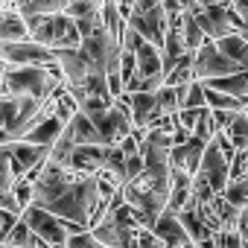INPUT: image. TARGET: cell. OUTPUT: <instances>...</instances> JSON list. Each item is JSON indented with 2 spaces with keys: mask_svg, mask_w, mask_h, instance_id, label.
I'll list each match as a JSON object with an SVG mask.
<instances>
[{
  "mask_svg": "<svg viewBox=\"0 0 248 248\" xmlns=\"http://www.w3.org/2000/svg\"><path fill=\"white\" fill-rule=\"evenodd\" d=\"M225 138L233 143L236 152H239V149H248V117H245L242 111H236V114L231 117V123L225 126Z\"/></svg>",
  "mask_w": 248,
  "mask_h": 248,
  "instance_id": "20",
  "label": "cell"
},
{
  "mask_svg": "<svg viewBox=\"0 0 248 248\" xmlns=\"http://www.w3.org/2000/svg\"><path fill=\"white\" fill-rule=\"evenodd\" d=\"M135 239H138V248H164V242L149 228H138L135 231Z\"/></svg>",
  "mask_w": 248,
  "mask_h": 248,
  "instance_id": "36",
  "label": "cell"
},
{
  "mask_svg": "<svg viewBox=\"0 0 248 248\" xmlns=\"http://www.w3.org/2000/svg\"><path fill=\"white\" fill-rule=\"evenodd\" d=\"M193 138H199L202 143H210L216 138V123H213V111L210 108H202L199 123H196V129H193Z\"/></svg>",
  "mask_w": 248,
  "mask_h": 248,
  "instance_id": "26",
  "label": "cell"
},
{
  "mask_svg": "<svg viewBox=\"0 0 248 248\" xmlns=\"http://www.w3.org/2000/svg\"><path fill=\"white\" fill-rule=\"evenodd\" d=\"M216 47H219V53H222L225 59H231L239 70H248V38H245V35H239V32L225 35L222 41H216Z\"/></svg>",
  "mask_w": 248,
  "mask_h": 248,
  "instance_id": "15",
  "label": "cell"
},
{
  "mask_svg": "<svg viewBox=\"0 0 248 248\" xmlns=\"http://www.w3.org/2000/svg\"><path fill=\"white\" fill-rule=\"evenodd\" d=\"M96 202H99V190H96V175H88V178H82L79 184H73L62 199H56L50 207H44V210H50L53 216H59V219H64V222H73V225H79V228H91V216H93V210H96Z\"/></svg>",
  "mask_w": 248,
  "mask_h": 248,
  "instance_id": "1",
  "label": "cell"
},
{
  "mask_svg": "<svg viewBox=\"0 0 248 248\" xmlns=\"http://www.w3.org/2000/svg\"><path fill=\"white\" fill-rule=\"evenodd\" d=\"M135 62H138V73H140L143 79L164 76V62H161V50H158V47L143 44V47L135 53Z\"/></svg>",
  "mask_w": 248,
  "mask_h": 248,
  "instance_id": "17",
  "label": "cell"
},
{
  "mask_svg": "<svg viewBox=\"0 0 248 248\" xmlns=\"http://www.w3.org/2000/svg\"><path fill=\"white\" fill-rule=\"evenodd\" d=\"M21 219L30 225V231H32L44 245H50V248H67V239H70V236L64 233L62 219L53 216L50 210H44V207H38V204H30Z\"/></svg>",
  "mask_w": 248,
  "mask_h": 248,
  "instance_id": "6",
  "label": "cell"
},
{
  "mask_svg": "<svg viewBox=\"0 0 248 248\" xmlns=\"http://www.w3.org/2000/svg\"><path fill=\"white\" fill-rule=\"evenodd\" d=\"M3 85L9 96H32V99H50L64 82L56 79L47 67H6Z\"/></svg>",
  "mask_w": 248,
  "mask_h": 248,
  "instance_id": "2",
  "label": "cell"
},
{
  "mask_svg": "<svg viewBox=\"0 0 248 248\" xmlns=\"http://www.w3.org/2000/svg\"><path fill=\"white\" fill-rule=\"evenodd\" d=\"M181 38H184V47H187V53H196L204 41H207V35L202 32V27H199V21L193 18V15H187L184 12V30H181Z\"/></svg>",
  "mask_w": 248,
  "mask_h": 248,
  "instance_id": "23",
  "label": "cell"
},
{
  "mask_svg": "<svg viewBox=\"0 0 248 248\" xmlns=\"http://www.w3.org/2000/svg\"><path fill=\"white\" fill-rule=\"evenodd\" d=\"M6 96V85H3V76H0V99Z\"/></svg>",
  "mask_w": 248,
  "mask_h": 248,
  "instance_id": "43",
  "label": "cell"
},
{
  "mask_svg": "<svg viewBox=\"0 0 248 248\" xmlns=\"http://www.w3.org/2000/svg\"><path fill=\"white\" fill-rule=\"evenodd\" d=\"M202 3V9H207V6H231L233 0H199Z\"/></svg>",
  "mask_w": 248,
  "mask_h": 248,
  "instance_id": "41",
  "label": "cell"
},
{
  "mask_svg": "<svg viewBox=\"0 0 248 248\" xmlns=\"http://www.w3.org/2000/svg\"><path fill=\"white\" fill-rule=\"evenodd\" d=\"M3 73H6V64H3V62H0V76H3Z\"/></svg>",
  "mask_w": 248,
  "mask_h": 248,
  "instance_id": "44",
  "label": "cell"
},
{
  "mask_svg": "<svg viewBox=\"0 0 248 248\" xmlns=\"http://www.w3.org/2000/svg\"><path fill=\"white\" fill-rule=\"evenodd\" d=\"M15 184V172H12V161L6 146H0V193H9Z\"/></svg>",
  "mask_w": 248,
  "mask_h": 248,
  "instance_id": "29",
  "label": "cell"
},
{
  "mask_svg": "<svg viewBox=\"0 0 248 248\" xmlns=\"http://www.w3.org/2000/svg\"><path fill=\"white\" fill-rule=\"evenodd\" d=\"M73 24H76V30H79L82 38H88V35L105 30V27H102V12H91V15H85V18H79V21H73Z\"/></svg>",
  "mask_w": 248,
  "mask_h": 248,
  "instance_id": "30",
  "label": "cell"
},
{
  "mask_svg": "<svg viewBox=\"0 0 248 248\" xmlns=\"http://www.w3.org/2000/svg\"><path fill=\"white\" fill-rule=\"evenodd\" d=\"M70 132H73V140H76V146H105V140H102V135L96 132V126L85 117V114H76L70 123Z\"/></svg>",
  "mask_w": 248,
  "mask_h": 248,
  "instance_id": "16",
  "label": "cell"
},
{
  "mask_svg": "<svg viewBox=\"0 0 248 248\" xmlns=\"http://www.w3.org/2000/svg\"><path fill=\"white\" fill-rule=\"evenodd\" d=\"M62 132H64V123L59 120V117H47V120H41L38 126L24 138V143H32V146H44V149H53L56 146V140L62 138Z\"/></svg>",
  "mask_w": 248,
  "mask_h": 248,
  "instance_id": "13",
  "label": "cell"
},
{
  "mask_svg": "<svg viewBox=\"0 0 248 248\" xmlns=\"http://www.w3.org/2000/svg\"><path fill=\"white\" fill-rule=\"evenodd\" d=\"M196 248H216V236H207V239L196 242Z\"/></svg>",
  "mask_w": 248,
  "mask_h": 248,
  "instance_id": "42",
  "label": "cell"
},
{
  "mask_svg": "<svg viewBox=\"0 0 248 248\" xmlns=\"http://www.w3.org/2000/svg\"><path fill=\"white\" fill-rule=\"evenodd\" d=\"M30 41L24 18L15 9H0V44H21Z\"/></svg>",
  "mask_w": 248,
  "mask_h": 248,
  "instance_id": "14",
  "label": "cell"
},
{
  "mask_svg": "<svg viewBox=\"0 0 248 248\" xmlns=\"http://www.w3.org/2000/svg\"><path fill=\"white\" fill-rule=\"evenodd\" d=\"M175 91H178V108H190V111H202V108H207V105H204V82L193 79L190 85L175 88Z\"/></svg>",
  "mask_w": 248,
  "mask_h": 248,
  "instance_id": "19",
  "label": "cell"
},
{
  "mask_svg": "<svg viewBox=\"0 0 248 248\" xmlns=\"http://www.w3.org/2000/svg\"><path fill=\"white\" fill-rule=\"evenodd\" d=\"M82 178H88V175H79V172H73L70 167L53 164V161L47 158L41 175H38L35 184H32V204H38V207H50L56 199H62V196H64L73 184H79Z\"/></svg>",
  "mask_w": 248,
  "mask_h": 248,
  "instance_id": "3",
  "label": "cell"
},
{
  "mask_svg": "<svg viewBox=\"0 0 248 248\" xmlns=\"http://www.w3.org/2000/svg\"><path fill=\"white\" fill-rule=\"evenodd\" d=\"M138 73V62H135V53H123L120 56V79L126 85V79H132Z\"/></svg>",
  "mask_w": 248,
  "mask_h": 248,
  "instance_id": "37",
  "label": "cell"
},
{
  "mask_svg": "<svg viewBox=\"0 0 248 248\" xmlns=\"http://www.w3.org/2000/svg\"><path fill=\"white\" fill-rule=\"evenodd\" d=\"M102 3H105V0H70L67 9H64V15H67V18H73V21H79V18L91 15V12H99V9H102Z\"/></svg>",
  "mask_w": 248,
  "mask_h": 248,
  "instance_id": "27",
  "label": "cell"
},
{
  "mask_svg": "<svg viewBox=\"0 0 248 248\" xmlns=\"http://www.w3.org/2000/svg\"><path fill=\"white\" fill-rule=\"evenodd\" d=\"M3 146H6V152H9L15 181L24 178L27 172H32L35 167H41V164L50 158V149H44V146H32V143H24V140H18V143H3Z\"/></svg>",
  "mask_w": 248,
  "mask_h": 248,
  "instance_id": "8",
  "label": "cell"
},
{
  "mask_svg": "<svg viewBox=\"0 0 248 248\" xmlns=\"http://www.w3.org/2000/svg\"><path fill=\"white\" fill-rule=\"evenodd\" d=\"M193 181L210 187L216 196L225 193V187H228V181H231V161L219 152V146H216L213 140L207 143L204 158H202V167H199V172L193 175Z\"/></svg>",
  "mask_w": 248,
  "mask_h": 248,
  "instance_id": "5",
  "label": "cell"
},
{
  "mask_svg": "<svg viewBox=\"0 0 248 248\" xmlns=\"http://www.w3.org/2000/svg\"><path fill=\"white\" fill-rule=\"evenodd\" d=\"M164 0H135V12H140V15H146L149 9H155V6H161Z\"/></svg>",
  "mask_w": 248,
  "mask_h": 248,
  "instance_id": "40",
  "label": "cell"
},
{
  "mask_svg": "<svg viewBox=\"0 0 248 248\" xmlns=\"http://www.w3.org/2000/svg\"><path fill=\"white\" fill-rule=\"evenodd\" d=\"M216 248H242L239 231H219L216 233Z\"/></svg>",
  "mask_w": 248,
  "mask_h": 248,
  "instance_id": "35",
  "label": "cell"
},
{
  "mask_svg": "<svg viewBox=\"0 0 248 248\" xmlns=\"http://www.w3.org/2000/svg\"><path fill=\"white\" fill-rule=\"evenodd\" d=\"M155 99H158V117H175L181 108H178V91L175 88H161L158 93H155Z\"/></svg>",
  "mask_w": 248,
  "mask_h": 248,
  "instance_id": "25",
  "label": "cell"
},
{
  "mask_svg": "<svg viewBox=\"0 0 248 248\" xmlns=\"http://www.w3.org/2000/svg\"><path fill=\"white\" fill-rule=\"evenodd\" d=\"M41 248H50V245H41Z\"/></svg>",
  "mask_w": 248,
  "mask_h": 248,
  "instance_id": "45",
  "label": "cell"
},
{
  "mask_svg": "<svg viewBox=\"0 0 248 248\" xmlns=\"http://www.w3.org/2000/svg\"><path fill=\"white\" fill-rule=\"evenodd\" d=\"M207 88L213 91H222L228 96H236V99H248V70H239L233 76H225V79H213V82H204Z\"/></svg>",
  "mask_w": 248,
  "mask_h": 248,
  "instance_id": "18",
  "label": "cell"
},
{
  "mask_svg": "<svg viewBox=\"0 0 248 248\" xmlns=\"http://www.w3.org/2000/svg\"><path fill=\"white\" fill-rule=\"evenodd\" d=\"M12 196H15L18 207H21V210H27V207L32 204V184H30L27 178H18V181L12 184Z\"/></svg>",
  "mask_w": 248,
  "mask_h": 248,
  "instance_id": "32",
  "label": "cell"
},
{
  "mask_svg": "<svg viewBox=\"0 0 248 248\" xmlns=\"http://www.w3.org/2000/svg\"><path fill=\"white\" fill-rule=\"evenodd\" d=\"M199 114H202V111H190V108H181V111L175 114V126H181V129H187V132L193 135L196 123H199Z\"/></svg>",
  "mask_w": 248,
  "mask_h": 248,
  "instance_id": "34",
  "label": "cell"
},
{
  "mask_svg": "<svg viewBox=\"0 0 248 248\" xmlns=\"http://www.w3.org/2000/svg\"><path fill=\"white\" fill-rule=\"evenodd\" d=\"M239 73V67L225 59L216 47V41H204L199 50H196V59H193V76L199 82H213V79H225V76H233Z\"/></svg>",
  "mask_w": 248,
  "mask_h": 248,
  "instance_id": "4",
  "label": "cell"
},
{
  "mask_svg": "<svg viewBox=\"0 0 248 248\" xmlns=\"http://www.w3.org/2000/svg\"><path fill=\"white\" fill-rule=\"evenodd\" d=\"M236 178H248V149H239L231 161V181Z\"/></svg>",
  "mask_w": 248,
  "mask_h": 248,
  "instance_id": "33",
  "label": "cell"
},
{
  "mask_svg": "<svg viewBox=\"0 0 248 248\" xmlns=\"http://www.w3.org/2000/svg\"><path fill=\"white\" fill-rule=\"evenodd\" d=\"M190 248H196V245H190Z\"/></svg>",
  "mask_w": 248,
  "mask_h": 248,
  "instance_id": "46",
  "label": "cell"
},
{
  "mask_svg": "<svg viewBox=\"0 0 248 248\" xmlns=\"http://www.w3.org/2000/svg\"><path fill=\"white\" fill-rule=\"evenodd\" d=\"M126 181H132V178H138L140 172H143V155H132V158H126Z\"/></svg>",
  "mask_w": 248,
  "mask_h": 248,
  "instance_id": "38",
  "label": "cell"
},
{
  "mask_svg": "<svg viewBox=\"0 0 248 248\" xmlns=\"http://www.w3.org/2000/svg\"><path fill=\"white\" fill-rule=\"evenodd\" d=\"M3 245H9V248H41L44 242L30 231V225L24 219H18V225L9 231V236L3 239Z\"/></svg>",
  "mask_w": 248,
  "mask_h": 248,
  "instance_id": "21",
  "label": "cell"
},
{
  "mask_svg": "<svg viewBox=\"0 0 248 248\" xmlns=\"http://www.w3.org/2000/svg\"><path fill=\"white\" fill-rule=\"evenodd\" d=\"M204 149H207V143H202L199 138H190L187 143L170 149V167L178 170V172H187V175L193 178V175L199 172V167H202Z\"/></svg>",
  "mask_w": 248,
  "mask_h": 248,
  "instance_id": "9",
  "label": "cell"
},
{
  "mask_svg": "<svg viewBox=\"0 0 248 248\" xmlns=\"http://www.w3.org/2000/svg\"><path fill=\"white\" fill-rule=\"evenodd\" d=\"M193 18L199 21V27L207 35V41H222L225 35L242 32V24H239L233 6H207V9L196 12Z\"/></svg>",
  "mask_w": 248,
  "mask_h": 248,
  "instance_id": "7",
  "label": "cell"
},
{
  "mask_svg": "<svg viewBox=\"0 0 248 248\" xmlns=\"http://www.w3.org/2000/svg\"><path fill=\"white\" fill-rule=\"evenodd\" d=\"M105 152L108 146H76L67 167L79 175H96L105 170Z\"/></svg>",
  "mask_w": 248,
  "mask_h": 248,
  "instance_id": "10",
  "label": "cell"
},
{
  "mask_svg": "<svg viewBox=\"0 0 248 248\" xmlns=\"http://www.w3.org/2000/svg\"><path fill=\"white\" fill-rule=\"evenodd\" d=\"M93 239L102 242L105 248H138V239H135V231L129 228H120L114 222H99L96 228H91Z\"/></svg>",
  "mask_w": 248,
  "mask_h": 248,
  "instance_id": "11",
  "label": "cell"
},
{
  "mask_svg": "<svg viewBox=\"0 0 248 248\" xmlns=\"http://www.w3.org/2000/svg\"><path fill=\"white\" fill-rule=\"evenodd\" d=\"M129 111H132V123L138 129H149L158 120V99H155V93H135V96H129Z\"/></svg>",
  "mask_w": 248,
  "mask_h": 248,
  "instance_id": "12",
  "label": "cell"
},
{
  "mask_svg": "<svg viewBox=\"0 0 248 248\" xmlns=\"http://www.w3.org/2000/svg\"><path fill=\"white\" fill-rule=\"evenodd\" d=\"M0 210H9V213L24 216V210L18 207V202H15V196H12V190H9V193H0Z\"/></svg>",
  "mask_w": 248,
  "mask_h": 248,
  "instance_id": "39",
  "label": "cell"
},
{
  "mask_svg": "<svg viewBox=\"0 0 248 248\" xmlns=\"http://www.w3.org/2000/svg\"><path fill=\"white\" fill-rule=\"evenodd\" d=\"M222 199H225L231 207H236V210H245V207H248V178L228 181V187H225Z\"/></svg>",
  "mask_w": 248,
  "mask_h": 248,
  "instance_id": "24",
  "label": "cell"
},
{
  "mask_svg": "<svg viewBox=\"0 0 248 248\" xmlns=\"http://www.w3.org/2000/svg\"><path fill=\"white\" fill-rule=\"evenodd\" d=\"M143 44H146V41L140 38V32H135L129 24L123 27V32H120V50H123V53H138Z\"/></svg>",
  "mask_w": 248,
  "mask_h": 248,
  "instance_id": "31",
  "label": "cell"
},
{
  "mask_svg": "<svg viewBox=\"0 0 248 248\" xmlns=\"http://www.w3.org/2000/svg\"><path fill=\"white\" fill-rule=\"evenodd\" d=\"M204 105H207L210 111H245L242 99L228 96V93H222V91H213V88H207V85H204Z\"/></svg>",
  "mask_w": 248,
  "mask_h": 248,
  "instance_id": "22",
  "label": "cell"
},
{
  "mask_svg": "<svg viewBox=\"0 0 248 248\" xmlns=\"http://www.w3.org/2000/svg\"><path fill=\"white\" fill-rule=\"evenodd\" d=\"M18 108H21V96H3L0 99V132H6L12 126V120L18 117Z\"/></svg>",
  "mask_w": 248,
  "mask_h": 248,
  "instance_id": "28",
  "label": "cell"
}]
</instances>
